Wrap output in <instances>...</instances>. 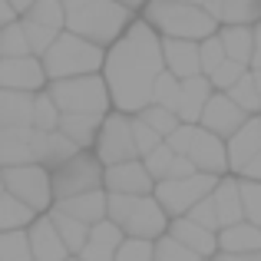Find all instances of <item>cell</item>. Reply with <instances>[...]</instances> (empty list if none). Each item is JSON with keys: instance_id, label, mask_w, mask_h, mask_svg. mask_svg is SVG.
<instances>
[{"instance_id": "6da1fadb", "label": "cell", "mask_w": 261, "mask_h": 261, "mask_svg": "<svg viewBox=\"0 0 261 261\" xmlns=\"http://www.w3.org/2000/svg\"><path fill=\"white\" fill-rule=\"evenodd\" d=\"M162 73H166L162 37L139 17L106 50L102 80H106L109 96H113V109L136 116L146 106H152V93Z\"/></svg>"}, {"instance_id": "7a4b0ae2", "label": "cell", "mask_w": 261, "mask_h": 261, "mask_svg": "<svg viewBox=\"0 0 261 261\" xmlns=\"http://www.w3.org/2000/svg\"><path fill=\"white\" fill-rule=\"evenodd\" d=\"M63 10L66 30L102 46V50H109L139 20L133 7L119 4V0H63Z\"/></svg>"}, {"instance_id": "3957f363", "label": "cell", "mask_w": 261, "mask_h": 261, "mask_svg": "<svg viewBox=\"0 0 261 261\" xmlns=\"http://www.w3.org/2000/svg\"><path fill=\"white\" fill-rule=\"evenodd\" d=\"M142 20L152 27L159 37H172V40H202L215 37L222 30L215 17L202 7H192V4H175V0H149L142 7Z\"/></svg>"}, {"instance_id": "277c9868", "label": "cell", "mask_w": 261, "mask_h": 261, "mask_svg": "<svg viewBox=\"0 0 261 261\" xmlns=\"http://www.w3.org/2000/svg\"><path fill=\"white\" fill-rule=\"evenodd\" d=\"M109 222L119 225L126 238H162L172 225V215L155 195H109Z\"/></svg>"}, {"instance_id": "5b68a950", "label": "cell", "mask_w": 261, "mask_h": 261, "mask_svg": "<svg viewBox=\"0 0 261 261\" xmlns=\"http://www.w3.org/2000/svg\"><path fill=\"white\" fill-rule=\"evenodd\" d=\"M106 66V50L89 40L76 37V33L63 30L57 37V43L50 46V53L43 57V70L46 76L53 80H73V76H93V73H102Z\"/></svg>"}, {"instance_id": "8992f818", "label": "cell", "mask_w": 261, "mask_h": 261, "mask_svg": "<svg viewBox=\"0 0 261 261\" xmlns=\"http://www.w3.org/2000/svg\"><path fill=\"white\" fill-rule=\"evenodd\" d=\"M53 102L63 116H109L113 113V96L102 80V73L93 76H73V80H53L46 86Z\"/></svg>"}, {"instance_id": "52a82bcc", "label": "cell", "mask_w": 261, "mask_h": 261, "mask_svg": "<svg viewBox=\"0 0 261 261\" xmlns=\"http://www.w3.org/2000/svg\"><path fill=\"white\" fill-rule=\"evenodd\" d=\"M4 185L13 198L30 205L37 215H46L57 205V195H53V169L40 166V162L4 169Z\"/></svg>"}, {"instance_id": "ba28073f", "label": "cell", "mask_w": 261, "mask_h": 261, "mask_svg": "<svg viewBox=\"0 0 261 261\" xmlns=\"http://www.w3.org/2000/svg\"><path fill=\"white\" fill-rule=\"evenodd\" d=\"M106 189V166L96 159V152H76L66 159L60 169H53V195L57 202L73 195H86V192Z\"/></svg>"}, {"instance_id": "9c48e42d", "label": "cell", "mask_w": 261, "mask_h": 261, "mask_svg": "<svg viewBox=\"0 0 261 261\" xmlns=\"http://www.w3.org/2000/svg\"><path fill=\"white\" fill-rule=\"evenodd\" d=\"M93 152L106 169L119 166V162L139 159V149H136V139H133V116L113 109V113L102 119V129H99V139H96Z\"/></svg>"}, {"instance_id": "30bf717a", "label": "cell", "mask_w": 261, "mask_h": 261, "mask_svg": "<svg viewBox=\"0 0 261 261\" xmlns=\"http://www.w3.org/2000/svg\"><path fill=\"white\" fill-rule=\"evenodd\" d=\"M218 185V175H192V178H166V182L155 185V198L162 202V208L172 218H182L195 208L202 198H208Z\"/></svg>"}, {"instance_id": "8fae6325", "label": "cell", "mask_w": 261, "mask_h": 261, "mask_svg": "<svg viewBox=\"0 0 261 261\" xmlns=\"http://www.w3.org/2000/svg\"><path fill=\"white\" fill-rule=\"evenodd\" d=\"M46 136L43 129L17 126V129H0V169L13 166H30V162H46Z\"/></svg>"}, {"instance_id": "7c38bea8", "label": "cell", "mask_w": 261, "mask_h": 261, "mask_svg": "<svg viewBox=\"0 0 261 261\" xmlns=\"http://www.w3.org/2000/svg\"><path fill=\"white\" fill-rule=\"evenodd\" d=\"M46 86H50V76H46L40 57H0V89L37 96Z\"/></svg>"}, {"instance_id": "4fadbf2b", "label": "cell", "mask_w": 261, "mask_h": 261, "mask_svg": "<svg viewBox=\"0 0 261 261\" xmlns=\"http://www.w3.org/2000/svg\"><path fill=\"white\" fill-rule=\"evenodd\" d=\"M248 119H251V113H245V109L238 106L228 93H215L208 99V106H205L202 122H198V126L208 129V133H215V136H222V139L228 142Z\"/></svg>"}, {"instance_id": "5bb4252c", "label": "cell", "mask_w": 261, "mask_h": 261, "mask_svg": "<svg viewBox=\"0 0 261 261\" xmlns=\"http://www.w3.org/2000/svg\"><path fill=\"white\" fill-rule=\"evenodd\" d=\"M155 178L142 159L119 162L106 169V192L109 195H155Z\"/></svg>"}, {"instance_id": "9a60e30c", "label": "cell", "mask_w": 261, "mask_h": 261, "mask_svg": "<svg viewBox=\"0 0 261 261\" xmlns=\"http://www.w3.org/2000/svg\"><path fill=\"white\" fill-rule=\"evenodd\" d=\"M189 159L195 162V169L205 172V175H218L222 178V175L231 172V166H228V142H225L222 136L202 129V126H198V136H195V142H192Z\"/></svg>"}, {"instance_id": "2e32d148", "label": "cell", "mask_w": 261, "mask_h": 261, "mask_svg": "<svg viewBox=\"0 0 261 261\" xmlns=\"http://www.w3.org/2000/svg\"><path fill=\"white\" fill-rule=\"evenodd\" d=\"M162 53H166V70L172 76H178V80L202 76V43L162 37Z\"/></svg>"}, {"instance_id": "e0dca14e", "label": "cell", "mask_w": 261, "mask_h": 261, "mask_svg": "<svg viewBox=\"0 0 261 261\" xmlns=\"http://www.w3.org/2000/svg\"><path fill=\"white\" fill-rule=\"evenodd\" d=\"M30 245H33V261H66L73 258L70 248H66L63 235L57 231V225H53L50 212L46 215H37V222L30 225Z\"/></svg>"}, {"instance_id": "ac0fdd59", "label": "cell", "mask_w": 261, "mask_h": 261, "mask_svg": "<svg viewBox=\"0 0 261 261\" xmlns=\"http://www.w3.org/2000/svg\"><path fill=\"white\" fill-rule=\"evenodd\" d=\"M169 235L178 238V242L185 245L189 251H195L198 258H215L218 251V231H212V228H205V225H198V222H192V218H172V225H169Z\"/></svg>"}, {"instance_id": "d6986e66", "label": "cell", "mask_w": 261, "mask_h": 261, "mask_svg": "<svg viewBox=\"0 0 261 261\" xmlns=\"http://www.w3.org/2000/svg\"><path fill=\"white\" fill-rule=\"evenodd\" d=\"M255 155H261V122H258V116H251V119L228 139V166H231V175H242L245 166H248Z\"/></svg>"}, {"instance_id": "ffe728a7", "label": "cell", "mask_w": 261, "mask_h": 261, "mask_svg": "<svg viewBox=\"0 0 261 261\" xmlns=\"http://www.w3.org/2000/svg\"><path fill=\"white\" fill-rule=\"evenodd\" d=\"M212 96H215V86H212V80L205 73L192 76V80H182V99H178V109H175L178 119L189 122V126H198Z\"/></svg>"}, {"instance_id": "44dd1931", "label": "cell", "mask_w": 261, "mask_h": 261, "mask_svg": "<svg viewBox=\"0 0 261 261\" xmlns=\"http://www.w3.org/2000/svg\"><path fill=\"white\" fill-rule=\"evenodd\" d=\"M212 202H215V212H218V222H222V228L245 222L242 178H238V175H222V178H218L215 192H212Z\"/></svg>"}, {"instance_id": "7402d4cb", "label": "cell", "mask_w": 261, "mask_h": 261, "mask_svg": "<svg viewBox=\"0 0 261 261\" xmlns=\"http://www.w3.org/2000/svg\"><path fill=\"white\" fill-rule=\"evenodd\" d=\"M126 242V235H122L119 225H113L106 218V222L93 225V231H89V242L83 245V251H80V261H116V251H119V245Z\"/></svg>"}, {"instance_id": "603a6c76", "label": "cell", "mask_w": 261, "mask_h": 261, "mask_svg": "<svg viewBox=\"0 0 261 261\" xmlns=\"http://www.w3.org/2000/svg\"><path fill=\"white\" fill-rule=\"evenodd\" d=\"M53 208L66 212V215L80 218V222H86L89 228L99 222H106L109 218V192L99 189V192H86V195H73V198H63V202H57Z\"/></svg>"}, {"instance_id": "cb8c5ba5", "label": "cell", "mask_w": 261, "mask_h": 261, "mask_svg": "<svg viewBox=\"0 0 261 261\" xmlns=\"http://www.w3.org/2000/svg\"><path fill=\"white\" fill-rule=\"evenodd\" d=\"M218 248L228 255H261V228L251 222H238L218 231Z\"/></svg>"}, {"instance_id": "d4e9b609", "label": "cell", "mask_w": 261, "mask_h": 261, "mask_svg": "<svg viewBox=\"0 0 261 261\" xmlns=\"http://www.w3.org/2000/svg\"><path fill=\"white\" fill-rule=\"evenodd\" d=\"M33 99L37 96H30V93L0 89V129L33 126Z\"/></svg>"}, {"instance_id": "484cf974", "label": "cell", "mask_w": 261, "mask_h": 261, "mask_svg": "<svg viewBox=\"0 0 261 261\" xmlns=\"http://www.w3.org/2000/svg\"><path fill=\"white\" fill-rule=\"evenodd\" d=\"M102 119L106 116H63L60 119V133L70 136L83 152H93L96 139H99V129H102Z\"/></svg>"}, {"instance_id": "4316f807", "label": "cell", "mask_w": 261, "mask_h": 261, "mask_svg": "<svg viewBox=\"0 0 261 261\" xmlns=\"http://www.w3.org/2000/svg\"><path fill=\"white\" fill-rule=\"evenodd\" d=\"M222 46L228 53V60L248 66L251 70V57H255V27H222L218 30Z\"/></svg>"}, {"instance_id": "83f0119b", "label": "cell", "mask_w": 261, "mask_h": 261, "mask_svg": "<svg viewBox=\"0 0 261 261\" xmlns=\"http://www.w3.org/2000/svg\"><path fill=\"white\" fill-rule=\"evenodd\" d=\"M33 222H37V212L30 205L13 198L10 192L0 195V231H27Z\"/></svg>"}, {"instance_id": "f1b7e54d", "label": "cell", "mask_w": 261, "mask_h": 261, "mask_svg": "<svg viewBox=\"0 0 261 261\" xmlns=\"http://www.w3.org/2000/svg\"><path fill=\"white\" fill-rule=\"evenodd\" d=\"M50 218H53V225H57V231L63 235L70 255H80V251H83V245L89 242V231H93V228H89L86 222H80V218L60 212V208H50Z\"/></svg>"}, {"instance_id": "f546056e", "label": "cell", "mask_w": 261, "mask_h": 261, "mask_svg": "<svg viewBox=\"0 0 261 261\" xmlns=\"http://www.w3.org/2000/svg\"><path fill=\"white\" fill-rule=\"evenodd\" d=\"M261 23V0H225L222 27H258Z\"/></svg>"}, {"instance_id": "4dcf8cb0", "label": "cell", "mask_w": 261, "mask_h": 261, "mask_svg": "<svg viewBox=\"0 0 261 261\" xmlns=\"http://www.w3.org/2000/svg\"><path fill=\"white\" fill-rule=\"evenodd\" d=\"M0 57H33L30 37H27V27H23V17H20L17 23H10V27L0 30Z\"/></svg>"}, {"instance_id": "1f68e13d", "label": "cell", "mask_w": 261, "mask_h": 261, "mask_svg": "<svg viewBox=\"0 0 261 261\" xmlns=\"http://www.w3.org/2000/svg\"><path fill=\"white\" fill-rule=\"evenodd\" d=\"M23 20H33L40 27H50V30H66V10H63V0H37L30 7Z\"/></svg>"}, {"instance_id": "d6a6232c", "label": "cell", "mask_w": 261, "mask_h": 261, "mask_svg": "<svg viewBox=\"0 0 261 261\" xmlns=\"http://www.w3.org/2000/svg\"><path fill=\"white\" fill-rule=\"evenodd\" d=\"M0 261H33L30 231H0Z\"/></svg>"}, {"instance_id": "836d02e7", "label": "cell", "mask_w": 261, "mask_h": 261, "mask_svg": "<svg viewBox=\"0 0 261 261\" xmlns=\"http://www.w3.org/2000/svg\"><path fill=\"white\" fill-rule=\"evenodd\" d=\"M60 119H63V113H60V106L53 102V96L46 93V89H43V93H37V99H33V129L57 133Z\"/></svg>"}, {"instance_id": "e575fe53", "label": "cell", "mask_w": 261, "mask_h": 261, "mask_svg": "<svg viewBox=\"0 0 261 261\" xmlns=\"http://www.w3.org/2000/svg\"><path fill=\"white\" fill-rule=\"evenodd\" d=\"M228 96L238 102V106L245 109V113H251V116H261V96H258V86H255V73H245L242 80H238L235 86L228 89Z\"/></svg>"}, {"instance_id": "d590c367", "label": "cell", "mask_w": 261, "mask_h": 261, "mask_svg": "<svg viewBox=\"0 0 261 261\" xmlns=\"http://www.w3.org/2000/svg\"><path fill=\"white\" fill-rule=\"evenodd\" d=\"M136 116H142V119H146L149 126H152L155 133L162 136V139H169V136H172L175 129L182 126V119H178V113H175V109L155 106V102H152V106H146V109H142V113H136Z\"/></svg>"}, {"instance_id": "8d00e7d4", "label": "cell", "mask_w": 261, "mask_h": 261, "mask_svg": "<svg viewBox=\"0 0 261 261\" xmlns=\"http://www.w3.org/2000/svg\"><path fill=\"white\" fill-rule=\"evenodd\" d=\"M178 99H182V80L172 76V73H162L159 83H155V93H152V102L155 106H166V109H178Z\"/></svg>"}, {"instance_id": "74e56055", "label": "cell", "mask_w": 261, "mask_h": 261, "mask_svg": "<svg viewBox=\"0 0 261 261\" xmlns=\"http://www.w3.org/2000/svg\"><path fill=\"white\" fill-rule=\"evenodd\" d=\"M155 261H202L195 251H189L178 238L166 231L162 238H155Z\"/></svg>"}, {"instance_id": "f35d334b", "label": "cell", "mask_w": 261, "mask_h": 261, "mask_svg": "<svg viewBox=\"0 0 261 261\" xmlns=\"http://www.w3.org/2000/svg\"><path fill=\"white\" fill-rule=\"evenodd\" d=\"M23 27H27V37H30V50H33V57H40V60L50 53V46L57 43V37L63 33V30H50V27H40V23H33V20H23Z\"/></svg>"}, {"instance_id": "ab89813d", "label": "cell", "mask_w": 261, "mask_h": 261, "mask_svg": "<svg viewBox=\"0 0 261 261\" xmlns=\"http://www.w3.org/2000/svg\"><path fill=\"white\" fill-rule=\"evenodd\" d=\"M133 139H136V149H139V159H146L152 149H159L162 142H166L142 116H133Z\"/></svg>"}, {"instance_id": "60d3db41", "label": "cell", "mask_w": 261, "mask_h": 261, "mask_svg": "<svg viewBox=\"0 0 261 261\" xmlns=\"http://www.w3.org/2000/svg\"><path fill=\"white\" fill-rule=\"evenodd\" d=\"M116 261H155V242L149 238H126L116 251Z\"/></svg>"}, {"instance_id": "b9f144b4", "label": "cell", "mask_w": 261, "mask_h": 261, "mask_svg": "<svg viewBox=\"0 0 261 261\" xmlns=\"http://www.w3.org/2000/svg\"><path fill=\"white\" fill-rule=\"evenodd\" d=\"M142 162H146V169L152 172V178H155V182H166V178H169V172H172L175 152L166 146V142H162V146H159V149H152V152H149Z\"/></svg>"}, {"instance_id": "7bdbcfd3", "label": "cell", "mask_w": 261, "mask_h": 261, "mask_svg": "<svg viewBox=\"0 0 261 261\" xmlns=\"http://www.w3.org/2000/svg\"><path fill=\"white\" fill-rule=\"evenodd\" d=\"M242 202H245V222H251V225L261 228V182L242 178Z\"/></svg>"}, {"instance_id": "ee69618b", "label": "cell", "mask_w": 261, "mask_h": 261, "mask_svg": "<svg viewBox=\"0 0 261 261\" xmlns=\"http://www.w3.org/2000/svg\"><path fill=\"white\" fill-rule=\"evenodd\" d=\"M245 73H248V66H242V63H235V60H225L222 66H218L215 73H212V86H215V93H228L231 86L238 83V80L245 76Z\"/></svg>"}, {"instance_id": "f6af8a7d", "label": "cell", "mask_w": 261, "mask_h": 261, "mask_svg": "<svg viewBox=\"0 0 261 261\" xmlns=\"http://www.w3.org/2000/svg\"><path fill=\"white\" fill-rule=\"evenodd\" d=\"M225 60H228V53H225L222 37H218V33H215V37H208V40H202V73H205V76H212Z\"/></svg>"}, {"instance_id": "bcb514c9", "label": "cell", "mask_w": 261, "mask_h": 261, "mask_svg": "<svg viewBox=\"0 0 261 261\" xmlns=\"http://www.w3.org/2000/svg\"><path fill=\"white\" fill-rule=\"evenodd\" d=\"M195 136H198V126H189V122H182V126H178L175 133L166 139V146L172 149L175 155H189V152H192V142H195Z\"/></svg>"}, {"instance_id": "7dc6e473", "label": "cell", "mask_w": 261, "mask_h": 261, "mask_svg": "<svg viewBox=\"0 0 261 261\" xmlns=\"http://www.w3.org/2000/svg\"><path fill=\"white\" fill-rule=\"evenodd\" d=\"M185 218H192V222L205 225V228H212V231H222V222H218V212H215V202H212V195L202 198V202H198Z\"/></svg>"}, {"instance_id": "c3c4849f", "label": "cell", "mask_w": 261, "mask_h": 261, "mask_svg": "<svg viewBox=\"0 0 261 261\" xmlns=\"http://www.w3.org/2000/svg\"><path fill=\"white\" fill-rule=\"evenodd\" d=\"M192 175H198L195 162H192L189 155H175V162H172V172H169V178H192Z\"/></svg>"}, {"instance_id": "681fc988", "label": "cell", "mask_w": 261, "mask_h": 261, "mask_svg": "<svg viewBox=\"0 0 261 261\" xmlns=\"http://www.w3.org/2000/svg\"><path fill=\"white\" fill-rule=\"evenodd\" d=\"M175 4H192V7H202V10H208L212 17L222 23V4L225 0H175Z\"/></svg>"}, {"instance_id": "f907efd6", "label": "cell", "mask_w": 261, "mask_h": 261, "mask_svg": "<svg viewBox=\"0 0 261 261\" xmlns=\"http://www.w3.org/2000/svg\"><path fill=\"white\" fill-rule=\"evenodd\" d=\"M17 20H20V13L10 7V0H0V30L10 27V23H17Z\"/></svg>"}, {"instance_id": "816d5d0a", "label": "cell", "mask_w": 261, "mask_h": 261, "mask_svg": "<svg viewBox=\"0 0 261 261\" xmlns=\"http://www.w3.org/2000/svg\"><path fill=\"white\" fill-rule=\"evenodd\" d=\"M242 178H251V182H261V155H255V159H251L248 166H245Z\"/></svg>"}, {"instance_id": "f5cc1de1", "label": "cell", "mask_w": 261, "mask_h": 261, "mask_svg": "<svg viewBox=\"0 0 261 261\" xmlns=\"http://www.w3.org/2000/svg\"><path fill=\"white\" fill-rule=\"evenodd\" d=\"M212 261H261V255H228V251H218Z\"/></svg>"}, {"instance_id": "db71d44e", "label": "cell", "mask_w": 261, "mask_h": 261, "mask_svg": "<svg viewBox=\"0 0 261 261\" xmlns=\"http://www.w3.org/2000/svg\"><path fill=\"white\" fill-rule=\"evenodd\" d=\"M251 70H261V23L255 27V57H251Z\"/></svg>"}, {"instance_id": "11a10c76", "label": "cell", "mask_w": 261, "mask_h": 261, "mask_svg": "<svg viewBox=\"0 0 261 261\" xmlns=\"http://www.w3.org/2000/svg\"><path fill=\"white\" fill-rule=\"evenodd\" d=\"M33 4H37V0H10V7H13V10L20 13V17H27V13H30V7H33Z\"/></svg>"}, {"instance_id": "9f6ffc18", "label": "cell", "mask_w": 261, "mask_h": 261, "mask_svg": "<svg viewBox=\"0 0 261 261\" xmlns=\"http://www.w3.org/2000/svg\"><path fill=\"white\" fill-rule=\"evenodd\" d=\"M119 4H126V7H133V10H142V7L149 4V0H119Z\"/></svg>"}, {"instance_id": "6f0895ef", "label": "cell", "mask_w": 261, "mask_h": 261, "mask_svg": "<svg viewBox=\"0 0 261 261\" xmlns=\"http://www.w3.org/2000/svg\"><path fill=\"white\" fill-rule=\"evenodd\" d=\"M255 73V86H258V96H261V70H251Z\"/></svg>"}, {"instance_id": "680465c9", "label": "cell", "mask_w": 261, "mask_h": 261, "mask_svg": "<svg viewBox=\"0 0 261 261\" xmlns=\"http://www.w3.org/2000/svg\"><path fill=\"white\" fill-rule=\"evenodd\" d=\"M7 192V185H4V169H0V195Z\"/></svg>"}, {"instance_id": "91938a15", "label": "cell", "mask_w": 261, "mask_h": 261, "mask_svg": "<svg viewBox=\"0 0 261 261\" xmlns=\"http://www.w3.org/2000/svg\"><path fill=\"white\" fill-rule=\"evenodd\" d=\"M66 261H80V258H76V255H73V258H66Z\"/></svg>"}, {"instance_id": "94428289", "label": "cell", "mask_w": 261, "mask_h": 261, "mask_svg": "<svg viewBox=\"0 0 261 261\" xmlns=\"http://www.w3.org/2000/svg\"><path fill=\"white\" fill-rule=\"evenodd\" d=\"M202 261H212V258H202Z\"/></svg>"}, {"instance_id": "6125c7cd", "label": "cell", "mask_w": 261, "mask_h": 261, "mask_svg": "<svg viewBox=\"0 0 261 261\" xmlns=\"http://www.w3.org/2000/svg\"><path fill=\"white\" fill-rule=\"evenodd\" d=\"M258 122H261V116H258Z\"/></svg>"}]
</instances>
